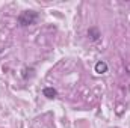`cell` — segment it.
I'll use <instances>...</instances> for the list:
<instances>
[{
	"mask_svg": "<svg viewBox=\"0 0 130 128\" xmlns=\"http://www.w3.org/2000/svg\"><path fill=\"white\" fill-rule=\"evenodd\" d=\"M94 69H95V72H97V74H104V72H107V65H106V62L100 60V62L95 63Z\"/></svg>",
	"mask_w": 130,
	"mask_h": 128,
	"instance_id": "3957f363",
	"label": "cell"
},
{
	"mask_svg": "<svg viewBox=\"0 0 130 128\" xmlns=\"http://www.w3.org/2000/svg\"><path fill=\"white\" fill-rule=\"evenodd\" d=\"M42 94H44V96H47L48 99H53V98H56V95H58L56 89H53V88H44Z\"/></svg>",
	"mask_w": 130,
	"mask_h": 128,
	"instance_id": "277c9868",
	"label": "cell"
},
{
	"mask_svg": "<svg viewBox=\"0 0 130 128\" xmlns=\"http://www.w3.org/2000/svg\"><path fill=\"white\" fill-rule=\"evenodd\" d=\"M88 36H89L91 41H98L100 36H101V33H100V30H98L97 27H89V30H88Z\"/></svg>",
	"mask_w": 130,
	"mask_h": 128,
	"instance_id": "7a4b0ae2",
	"label": "cell"
},
{
	"mask_svg": "<svg viewBox=\"0 0 130 128\" xmlns=\"http://www.w3.org/2000/svg\"><path fill=\"white\" fill-rule=\"evenodd\" d=\"M36 20H38V12H35V11H23L18 15V24L23 26V27L35 24Z\"/></svg>",
	"mask_w": 130,
	"mask_h": 128,
	"instance_id": "6da1fadb",
	"label": "cell"
}]
</instances>
